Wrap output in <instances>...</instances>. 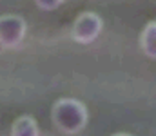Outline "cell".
I'll return each instance as SVG.
<instances>
[{
	"mask_svg": "<svg viewBox=\"0 0 156 136\" xmlns=\"http://www.w3.org/2000/svg\"><path fill=\"white\" fill-rule=\"evenodd\" d=\"M89 113L85 105L75 98H62L53 105V122L66 134H76L87 125Z\"/></svg>",
	"mask_w": 156,
	"mask_h": 136,
	"instance_id": "cell-1",
	"label": "cell"
},
{
	"mask_svg": "<svg viewBox=\"0 0 156 136\" xmlns=\"http://www.w3.org/2000/svg\"><path fill=\"white\" fill-rule=\"evenodd\" d=\"M102 27H104L102 18L96 13L85 11L75 20L71 35H73L75 42H78V44H91L100 37Z\"/></svg>",
	"mask_w": 156,
	"mask_h": 136,
	"instance_id": "cell-2",
	"label": "cell"
},
{
	"mask_svg": "<svg viewBox=\"0 0 156 136\" xmlns=\"http://www.w3.org/2000/svg\"><path fill=\"white\" fill-rule=\"evenodd\" d=\"M27 33L26 20L18 15H4L0 16V45L2 47H16L24 42Z\"/></svg>",
	"mask_w": 156,
	"mask_h": 136,
	"instance_id": "cell-3",
	"label": "cell"
},
{
	"mask_svg": "<svg viewBox=\"0 0 156 136\" xmlns=\"http://www.w3.org/2000/svg\"><path fill=\"white\" fill-rule=\"evenodd\" d=\"M11 136H40L38 124L33 116H20L11 129Z\"/></svg>",
	"mask_w": 156,
	"mask_h": 136,
	"instance_id": "cell-4",
	"label": "cell"
},
{
	"mask_svg": "<svg viewBox=\"0 0 156 136\" xmlns=\"http://www.w3.org/2000/svg\"><path fill=\"white\" fill-rule=\"evenodd\" d=\"M140 45H142V51L145 53V56L156 60V22H149L145 26V29L142 31V37H140Z\"/></svg>",
	"mask_w": 156,
	"mask_h": 136,
	"instance_id": "cell-5",
	"label": "cell"
},
{
	"mask_svg": "<svg viewBox=\"0 0 156 136\" xmlns=\"http://www.w3.org/2000/svg\"><path fill=\"white\" fill-rule=\"evenodd\" d=\"M62 2L64 0H35V4L38 5L40 9H44V11H55L56 7L62 5Z\"/></svg>",
	"mask_w": 156,
	"mask_h": 136,
	"instance_id": "cell-6",
	"label": "cell"
},
{
	"mask_svg": "<svg viewBox=\"0 0 156 136\" xmlns=\"http://www.w3.org/2000/svg\"><path fill=\"white\" fill-rule=\"evenodd\" d=\"M113 136H131V134H127V133H118V134H113Z\"/></svg>",
	"mask_w": 156,
	"mask_h": 136,
	"instance_id": "cell-7",
	"label": "cell"
}]
</instances>
